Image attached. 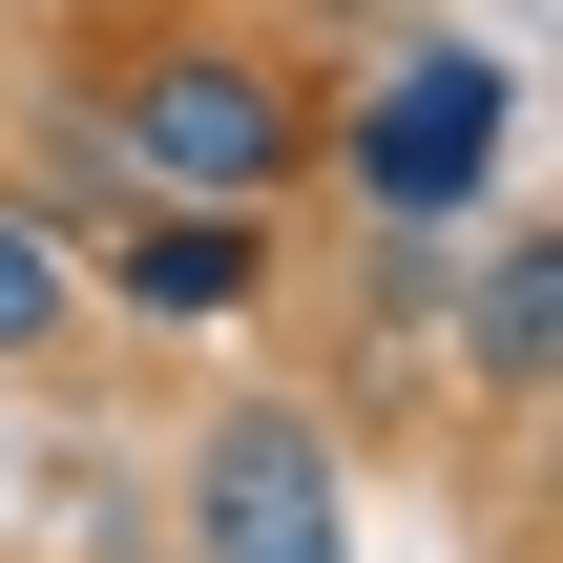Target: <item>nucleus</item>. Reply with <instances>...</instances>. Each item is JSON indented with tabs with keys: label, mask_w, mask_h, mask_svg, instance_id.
Wrapping results in <instances>:
<instances>
[{
	"label": "nucleus",
	"mask_w": 563,
	"mask_h": 563,
	"mask_svg": "<svg viewBox=\"0 0 563 563\" xmlns=\"http://www.w3.org/2000/svg\"><path fill=\"white\" fill-rule=\"evenodd\" d=\"M313 42L272 21H104V84L84 125L125 146V188H188V209H292L313 188Z\"/></svg>",
	"instance_id": "nucleus-1"
},
{
	"label": "nucleus",
	"mask_w": 563,
	"mask_h": 563,
	"mask_svg": "<svg viewBox=\"0 0 563 563\" xmlns=\"http://www.w3.org/2000/svg\"><path fill=\"white\" fill-rule=\"evenodd\" d=\"M501 146H522V63L501 42H376L355 84H313V188L355 230H460L501 209Z\"/></svg>",
	"instance_id": "nucleus-2"
},
{
	"label": "nucleus",
	"mask_w": 563,
	"mask_h": 563,
	"mask_svg": "<svg viewBox=\"0 0 563 563\" xmlns=\"http://www.w3.org/2000/svg\"><path fill=\"white\" fill-rule=\"evenodd\" d=\"M167 543L188 563H355L334 418H313V397H209V418H188V481H167Z\"/></svg>",
	"instance_id": "nucleus-3"
},
{
	"label": "nucleus",
	"mask_w": 563,
	"mask_h": 563,
	"mask_svg": "<svg viewBox=\"0 0 563 563\" xmlns=\"http://www.w3.org/2000/svg\"><path fill=\"white\" fill-rule=\"evenodd\" d=\"M104 292L167 334H230V313H272V209H188V188L104 209Z\"/></svg>",
	"instance_id": "nucleus-4"
},
{
	"label": "nucleus",
	"mask_w": 563,
	"mask_h": 563,
	"mask_svg": "<svg viewBox=\"0 0 563 563\" xmlns=\"http://www.w3.org/2000/svg\"><path fill=\"white\" fill-rule=\"evenodd\" d=\"M439 292H460V272H439ZM460 376H481V418H543V397H563V230H501V251H481Z\"/></svg>",
	"instance_id": "nucleus-5"
},
{
	"label": "nucleus",
	"mask_w": 563,
	"mask_h": 563,
	"mask_svg": "<svg viewBox=\"0 0 563 563\" xmlns=\"http://www.w3.org/2000/svg\"><path fill=\"white\" fill-rule=\"evenodd\" d=\"M84 355V230H42V188H0V376Z\"/></svg>",
	"instance_id": "nucleus-6"
}]
</instances>
